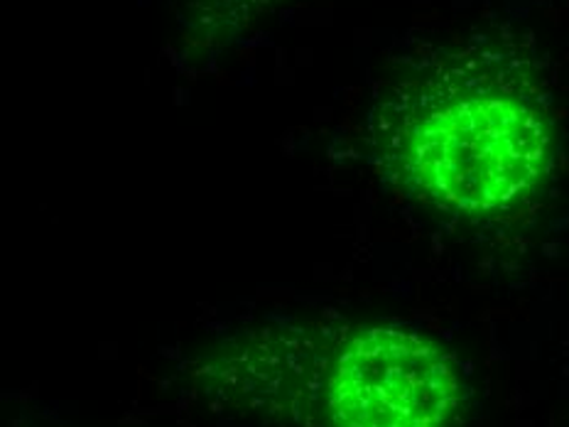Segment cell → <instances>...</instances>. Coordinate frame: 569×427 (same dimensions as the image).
Returning <instances> with one entry per match:
<instances>
[{
	"label": "cell",
	"mask_w": 569,
	"mask_h": 427,
	"mask_svg": "<svg viewBox=\"0 0 569 427\" xmlns=\"http://www.w3.org/2000/svg\"><path fill=\"white\" fill-rule=\"evenodd\" d=\"M305 371L325 427H452L465 406L452 356L400 325L343 327Z\"/></svg>",
	"instance_id": "2"
},
{
	"label": "cell",
	"mask_w": 569,
	"mask_h": 427,
	"mask_svg": "<svg viewBox=\"0 0 569 427\" xmlns=\"http://www.w3.org/2000/svg\"><path fill=\"white\" fill-rule=\"evenodd\" d=\"M359 158L390 195L452 229L493 234L526 221L560 170L538 54L508 28L410 52L366 111Z\"/></svg>",
	"instance_id": "1"
},
{
	"label": "cell",
	"mask_w": 569,
	"mask_h": 427,
	"mask_svg": "<svg viewBox=\"0 0 569 427\" xmlns=\"http://www.w3.org/2000/svg\"><path fill=\"white\" fill-rule=\"evenodd\" d=\"M278 3V0H217V16L221 26H246L248 20H253L260 10Z\"/></svg>",
	"instance_id": "3"
}]
</instances>
